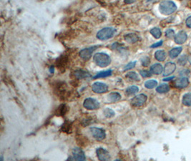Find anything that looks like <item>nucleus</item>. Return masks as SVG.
Here are the masks:
<instances>
[{
	"instance_id": "25",
	"label": "nucleus",
	"mask_w": 191,
	"mask_h": 161,
	"mask_svg": "<svg viewBox=\"0 0 191 161\" xmlns=\"http://www.w3.org/2000/svg\"><path fill=\"white\" fill-rule=\"evenodd\" d=\"M150 34H151V35L153 36V37L156 38V39H159V38L161 37V35H162L161 30L157 27L152 28V30H150Z\"/></svg>"
},
{
	"instance_id": "11",
	"label": "nucleus",
	"mask_w": 191,
	"mask_h": 161,
	"mask_svg": "<svg viewBox=\"0 0 191 161\" xmlns=\"http://www.w3.org/2000/svg\"><path fill=\"white\" fill-rule=\"evenodd\" d=\"M188 39V35L185 31H180L178 32L177 35H175L174 37V40L175 42L178 45H182L184 44Z\"/></svg>"
},
{
	"instance_id": "33",
	"label": "nucleus",
	"mask_w": 191,
	"mask_h": 161,
	"mask_svg": "<svg viewBox=\"0 0 191 161\" xmlns=\"http://www.w3.org/2000/svg\"><path fill=\"white\" fill-rule=\"evenodd\" d=\"M163 42L161 40V41H160V42H158L155 43V44L152 45L151 46H150V47H151V48H156V47H160V46H161V45H163Z\"/></svg>"
},
{
	"instance_id": "6",
	"label": "nucleus",
	"mask_w": 191,
	"mask_h": 161,
	"mask_svg": "<svg viewBox=\"0 0 191 161\" xmlns=\"http://www.w3.org/2000/svg\"><path fill=\"white\" fill-rule=\"evenodd\" d=\"M90 133H91V135L93 138L97 140H104L106 137L105 131V130L102 128L92 127V128H90Z\"/></svg>"
},
{
	"instance_id": "8",
	"label": "nucleus",
	"mask_w": 191,
	"mask_h": 161,
	"mask_svg": "<svg viewBox=\"0 0 191 161\" xmlns=\"http://www.w3.org/2000/svg\"><path fill=\"white\" fill-rule=\"evenodd\" d=\"M147 99V95L145 94H140L133 98L131 100V105L134 107H140L146 102Z\"/></svg>"
},
{
	"instance_id": "27",
	"label": "nucleus",
	"mask_w": 191,
	"mask_h": 161,
	"mask_svg": "<svg viewBox=\"0 0 191 161\" xmlns=\"http://www.w3.org/2000/svg\"><path fill=\"white\" fill-rule=\"evenodd\" d=\"M103 112L105 116L107 118H112V117H113L114 115H115L114 112L113 110L110 109V108H105V109L104 110Z\"/></svg>"
},
{
	"instance_id": "1",
	"label": "nucleus",
	"mask_w": 191,
	"mask_h": 161,
	"mask_svg": "<svg viewBox=\"0 0 191 161\" xmlns=\"http://www.w3.org/2000/svg\"><path fill=\"white\" fill-rule=\"evenodd\" d=\"M93 60L97 66L106 67L111 63V58L108 54L103 52H97L94 55Z\"/></svg>"
},
{
	"instance_id": "2",
	"label": "nucleus",
	"mask_w": 191,
	"mask_h": 161,
	"mask_svg": "<svg viewBox=\"0 0 191 161\" xmlns=\"http://www.w3.org/2000/svg\"><path fill=\"white\" fill-rule=\"evenodd\" d=\"M159 9L161 12L164 15H170V14L175 12L177 9V6L175 4V2L170 0H165V1L162 2L160 4Z\"/></svg>"
},
{
	"instance_id": "3",
	"label": "nucleus",
	"mask_w": 191,
	"mask_h": 161,
	"mask_svg": "<svg viewBox=\"0 0 191 161\" xmlns=\"http://www.w3.org/2000/svg\"><path fill=\"white\" fill-rule=\"evenodd\" d=\"M115 33L116 30L114 27H105L97 33V38L100 40H107L111 39Z\"/></svg>"
},
{
	"instance_id": "24",
	"label": "nucleus",
	"mask_w": 191,
	"mask_h": 161,
	"mask_svg": "<svg viewBox=\"0 0 191 161\" xmlns=\"http://www.w3.org/2000/svg\"><path fill=\"white\" fill-rule=\"evenodd\" d=\"M157 86V82L156 80H150L145 83V87L147 89H153Z\"/></svg>"
},
{
	"instance_id": "26",
	"label": "nucleus",
	"mask_w": 191,
	"mask_h": 161,
	"mask_svg": "<svg viewBox=\"0 0 191 161\" xmlns=\"http://www.w3.org/2000/svg\"><path fill=\"white\" fill-rule=\"evenodd\" d=\"M125 77L127 78L130 79V80H135V81H140L139 76H138V74L136 73H135V72H130V73L126 74Z\"/></svg>"
},
{
	"instance_id": "28",
	"label": "nucleus",
	"mask_w": 191,
	"mask_h": 161,
	"mask_svg": "<svg viewBox=\"0 0 191 161\" xmlns=\"http://www.w3.org/2000/svg\"><path fill=\"white\" fill-rule=\"evenodd\" d=\"M140 61H141L142 65L143 67H147L150 63V59L149 57H143L140 59Z\"/></svg>"
},
{
	"instance_id": "18",
	"label": "nucleus",
	"mask_w": 191,
	"mask_h": 161,
	"mask_svg": "<svg viewBox=\"0 0 191 161\" xmlns=\"http://www.w3.org/2000/svg\"><path fill=\"white\" fill-rule=\"evenodd\" d=\"M155 57L157 61L163 62L166 58V53L164 50H157L155 53Z\"/></svg>"
},
{
	"instance_id": "5",
	"label": "nucleus",
	"mask_w": 191,
	"mask_h": 161,
	"mask_svg": "<svg viewBox=\"0 0 191 161\" xmlns=\"http://www.w3.org/2000/svg\"><path fill=\"white\" fill-rule=\"evenodd\" d=\"M98 47L99 46H97L96 45V46H92L88 48H85V49H83L80 52V57L83 59V60L85 61L89 60V59L91 58L93 52H94Z\"/></svg>"
},
{
	"instance_id": "32",
	"label": "nucleus",
	"mask_w": 191,
	"mask_h": 161,
	"mask_svg": "<svg viewBox=\"0 0 191 161\" xmlns=\"http://www.w3.org/2000/svg\"><path fill=\"white\" fill-rule=\"evenodd\" d=\"M140 74H141L142 78H150L152 75L151 72H149L147 70H141L140 72Z\"/></svg>"
},
{
	"instance_id": "23",
	"label": "nucleus",
	"mask_w": 191,
	"mask_h": 161,
	"mask_svg": "<svg viewBox=\"0 0 191 161\" xmlns=\"http://www.w3.org/2000/svg\"><path fill=\"white\" fill-rule=\"evenodd\" d=\"M138 91H139V88H138V87H137V86H135V85H133L127 88L125 92L128 95H133L136 94Z\"/></svg>"
},
{
	"instance_id": "10",
	"label": "nucleus",
	"mask_w": 191,
	"mask_h": 161,
	"mask_svg": "<svg viewBox=\"0 0 191 161\" xmlns=\"http://www.w3.org/2000/svg\"><path fill=\"white\" fill-rule=\"evenodd\" d=\"M72 154L74 159L76 160L83 161L86 159L84 151L79 148H73L72 150Z\"/></svg>"
},
{
	"instance_id": "30",
	"label": "nucleus",
	"mask_w": 191,
	"mask_h": 161,
	"mask_svg": "<svg viewBox=\"0 0 191 161\" xmlns=\"http://www.w3.org/2000/svg\"><path fill=\"white\" fill-rule=\"evenodd\" d=\"M165 36L168 38L171 39V38H173L175 36V32H174V31L172 29H168L165 31Z\"/></svg>"
},
{
	"instance_id": "34",
	"label": "nucleus",
	"mask_w": 191,
	"mask_h": 161,
	"mask_svg": "<svg viewBox=\"0 0 191 161\" xmlns=\"http://www.w3.org/2000/svg\"><path fill=\"white\" fill-rule=\"evenodd\" d=\"M185 23L188 27L191 28V16L188 17L187 18V20H186L185 21Z\"/></svg>"
},
{
	"instance_id": "9",
	"label": "nucleus",
	"mask_w": 191,
	"mask_h": 161,
	"mask_svg": "<svg viewBox=\"0 0 191 161\" xmlns=\"http://www.w3.org/2000/svg\"><path fill=\"white\" fill-rule=\"evenodd\" d=\"M96 153L97 158H98V159L100 160L107 161L110 160L111 158L109 153L106 150V149H105L103 148H97L96 150Z\"/></svg>"
},
{
	"instance_id": "19",
	"label": "nucleus",
	"mask_w": 191,
	"mask_h": 161,
	"mask_svg": "<svg viewBox=\"0 0 191 161\" xmlns=\"http://www.w3.org/2000/svg\"><path fill=\"white\" fill-rule=\"evenodd\" d=\"M183 48L181 47H175L173 48V49H172L170 52H169V55H170V57L171 58H175V57H177L179 54H180V52H182Z\"/></svg>"
},
{
	"instance_id": "20",
	"label": "nucleus",
	"mask_w": 191,
	"mask_h": 161,
	"mask_svg": "<svg viewBox=\"0 0 191 161\" xmlns=\"http://www.w3.org/2000/svg\"><path fill=\"white\" fill-rule=\"evenodd\" d=\"M112 74H113V71H112L111 69H108V70H106V71L100 72V73H97L93 78L97 79V78H107V77H109V76L112 75Z\"/></svg>"
},
{
	"instance_id": "16",
	"label": "nucleus",
	"mask_w": 191,
	"mask_h": 161,
	"mask_svg": "<svg viewBox=\"0 0 191 161\" xmlns=\"http://www.w3.org/2000/svg\"><path fill=\"white\" fill-rule=\"evenodd\" d=\"M163 71V67L162 64L156 63L150 67V72L154 74H161Z\"/></svg>"
},
{
	"instance_id": "4",
	"label": "nucleus",
	"mask_w": 191,
	"mask_h": 161,
	"mask_svg": "<svg viewBox=\"0 0 191 161\" xmlns=\"http://www.w3.org/2000/svg\"><path fill=\"white\" fill-rule=\"evenodd\" d=\"M83 106L87 110H97L100 107V104L99 101L92 97H88L84 100L83 102Z\"/></svg>"
},
{
	"instance_id": "13",
	"label": "nucleus",
	"mask_w": 191,
	"mask_h": 161,
	"mask_svg": "<svg viewBox=\"0 0 191 161\" xmlns=\"http://www.w3.org/2000/svg\"><path fill=\"white\" fill-rule=\"evenodd\" d=\"M74 75H75V78H77L78 80H82V79H86L91 77V74L88 73V72L82 70V69H77V70L75 71Z\"/></svg>"
},
{
	"instance_id": "15",
	"label": "nucleus",
	"mask_w": 191,
	"mask_h": 161,
	"mask_svg": "<svg viewBox=\"0 0 191 161\" xmlns=\"http://www.w3.org/2000/svg\"><path fill=\"white\" fill-rule=\"evenodd\" d=\"M125 41L130 44H134V43L137 42L138 40H139V37H138L137 35H136L135 33H130L128 34V35H125Z\"/></svg>"
},
{
	"instance_id": "17",
	"label": "nucleus",
	"mask_w": 191,
	"mask_h": 161,
	"mask_svg": "<svg viewBox=\"0 0 191 161\" xmlns=\"http://www.w3.org/2000/svg\"><path fill=\"white\" fill-rule=\"evenodd\" d=\"M120 99H121V95L118 92H113L109 93L108 95V100L111 102H118L119 100H120Z\"/></svg>"
},
{
	"instance_id": "14",
	"label": "nucleus",
	"mask_w": 191,
	"mask_h": 161,
	"mask_svg": "<svg viewBox=\"0 0 191 161\" xmlns=\"http://www.w3.org/2000/svg\"><path fill=\"white\" fill-rule=\"evenodd\" d=\"M189 85V80L187 78H182L175 80V86L177 88H185Z\"/></svg>"
},
{
	"instance_id": "35",
	"label": "nucleus",
	"mask_w": 191,
	"mask_h": 161,
	"mask_svg": "<svg viewBox=\"0 0 191 161\" xmlns=\"http://www.w3.org/2000/svg\"><path fill=\"white\" fill-rule=\"evenodd\" d=\"M125 3L127 4H131V3H133V2H135V0H125Z\"/></svg>"
},
{
	"instance_id": "12",
	"label": "nucleus",
	"mask_w": 191,
	"mask_h": 161,
	"mask_svg": "<svg viewBox=\"0 0 191 161\" xmlns=\"http://www.w3.org/2000/svg\"><path fill=\"white\" fill-rule=\"evenodd\" d=\"M176 65L174 62H169L166 63L163 69V75L164 76H169L170 74H173L175 71Z\"/></svg>"
},
{
	"instance_id": "21",
	"label": "nucleus",
	"mask_w": 191,
	"mask_h": 161,
	"mask_svg": "<svg viewBox=\"0 0 191 161\" xmlns=\"http://www.w3.org/2000/svg\"><path fill=\"white\" fill-rule=\"evenodd\" d=\"M170 90V87L168 84H161V85L157 86L156 88V91L158 93H166Z\"/></svg>"
},
{
	"instance_id": "31",
	"label": "nucleus",
	"mask_w": 191,
	"mask_h": 161,
	"mask_svg": "<svg viewBox=\"0 0 191 161\" xmlns=\"http://www.w3.org/2000/svg\"><path fill=\"white\" fill-rule=\"evenodd\" d=\"M136 65V62H131L130 63H128L127 65L125 67V68H124V71L126 70H129V69H131L133 68H134Z\"/></svg>"
},
{
	"instance_id": "29",
	"label": "nucleus",
	"mask_w": 191,
	"mask_h": 161,
	"mask_svg": "<svg viewBox=\"0 0 191 161\" xmlns=\"http://www.w3.org/2000/svg\"><path fill=\"white\" fill-rule=\"evenodd\" d=\"M188 59V57H187V56L186 55H182L180 58H179L178 59V64H180V65L181 66H183L185 65V64H186V62H187V60Z\"/></svg>"
},
{
	"instance_id": "22",
	"label": "nucleus",
	"mask_w": 191,
	"mask_h": 161,
	"mask_svg": "<svg viewBox=\"0 0 191 161\" xmlns=\"http://www.w3.org/2000/svg\"><path fill=\"white\" fill-rule=\"evenodd\" d=\"M183 103L185 106L190 107L191 106V92L186 93L183 95Z\"/></svg>"
},
{
	"instance_id": "36",
	"label": "nucleus",
	"mask_w": 191,
	"mask_h": 161,
	"mask_svg": "<svg viewBox=\"0 0 191 161\" xmlns=\"http://www.w3.org/2000/svg\"><path fill=\"white\" fill-rule=\"evenodd\" d=\"M173 79H174V76L173 77H170V78H165L163 79L164 81H170L171 80H173Z\"/></svg>"
},
{
	"instance_id": "37",
	"label": "nucleus",
	"mask_w": 191,
	"mask_h": 161,
	"mask_svg": "<svg viewBox=\"0 0 191 161\" xmlns=\"http://www.w3.org/2000/svg\"><path fill=\"white\" fill-rule=\"evenodd\" d=\"M188 61H189L190 64H191V54L189 55V57H188Z\"/></svg>"
},
{
	"instance_id": "7",
	"label": "nucleus",
	"mask_w": 191,
	"mask_h": 161,
	"mask_svg": "<svg viewBox=\"0 0 191 161\" xmlns=\"http://www.w3.org/2000/svg\"><path fill=\"white\" fill-rule=\"evenodd\" d=\"M92 90L93 92L95 93L102 94V93L107 92V90H108V86H107V85H106L105 83L96 82V83L92 84Z\"/></svg>"
}]
</instances>
